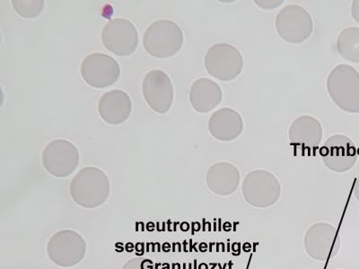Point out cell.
Returning a JSON list of instances; mask_svg holds the SVG:
<instances>
[{"instance_id":"17","label":"cell","mask_w":359,"mask_h":269,"mask_svg":"<svg viewBox=\"0 0 359 269\" xmlns=\"http://www.w3.org/2000/svg\"><path fill=\"white\" fill-rule=\"evenodd\" d=\"M337 50L343 59L359 64V27H348L337 38Z\"/></svg>"},{"instance_id":"1","label":"cell","mask_w":359,"mask_h":269,"mask_svg":"<svg viewBox=\"0 0 359 269\" xmlns=\"http://www.w3.org/2000/svg\"><path fill=\"white\" fill-rule=\"evenodd\" d=\"M330 97L341 110L359 113V72L348 64L333 67L327 78Z\"/></svg>"},{"instance_id":"12","label":"cell","mask_w":359,"mask_h":269,"mask_svg":"<svg viewBox=\"0 0 359 269\" xmlns=\"http://www.w3.org/2000/svg\"><path fill=\"white\" fill-rule=\"evenodd\" d=\"M280 186L271 172L256 170L246 176L243 194L249 201L272 202L280 196Z\"/></svg>"},{"instance_id":"5","label":"cell","mask_w":359,"mask_h":269,"mask_svg":"<svg viewBox=\"0 0 359 269\" xmlns=\"http://www.w3.org/2000/svg\"><path fill=\"white\" fill-rule=\"evenodd\" d=\"M207 72L223 82L238 78L243 69V57L238 49L229 43H217L208 50L204 57Z\"/></svg>"},{"instance_id":"6","label":"cell","mask_w":359,"mask_h":269,"mask_svg":"<svg viewBox=\"0 0 359 269\" xmlns=\"http://www.w3.org/2000/svg\"><path fill=\"white\" fill-rule=\"evenodd\" d=\"M323 162L336 172L351 171L358 162V150L355 143L342 134L329 137L320 150Z\"/></svg>"},{"instance_id":"10","label":"cell","mask_w":359,"mask_h":269,"mask_svg":"<svg viewBox=\"0 0 359 269\" xmlns=\"http://www.w3.org/2000/svg\"><path fill=\"white\" fill-rule=\"evenodd\" d=\"M142 92L149 106L157 113L165 114L174 101V86L168 74L154 69L143 80Z\"/></svg>"},{"instance_id":"16","label":"cell","mask_w":359,"mask_h":269,"mask_svg":"<svg viewBox=\"0 0 359 269\" xmlns=\"http://www.w3.org/2000/svg\"><path fill=\"white\" fill-rule=\"evenodd\" d=\"M240 174L232 163L219 162L208 169V186L210 190L219 194H230L236 191L238 185Z\"/></svg>"},{"instance_id":"15","label":"cell","mask_w":359,"mask_h":269,"mask_svg":"<svg viewBox=\"0 0 359 269\" xmlns=\"http://www.w3.org/2000/svg\"><path fill=\"white\" fill-rule=\"evenodd\" d=\"M222 88L210 78L195 80L191 86L190 102L192 108L198 113H208L219 106L222 102Z\"/></svg>"},{"instance_id":"13","label":"cell","mask_w":359,"mask_h":269,"mask_svg":"<svg viewBox=\"0 0 359 269\" xmlns=\"http://www.w3.org/2000/svg\"><path fill=\"white\" fill-rule=\"evenodd\" d=\"M245 123L241 114L232 108H221L215 111L208 120V130L215 139L230 142L238 139Z\"/></svg>"},{"instance_id":"8","label":"cell","mask_w":359,"mask_h":269,"mask_svg":"<svg viewBox=\"0 0 359 269\" xmlns=\"http://www.w3.org/2000/svg\"><path fill=\"white\" fill-rule=\"evenodd\" d=\"M79 150L74 144L65 139H57L48 144L43 152L45 169L55 177L64 178L72 174L78 167Z\"/></svg>"},{"instance_id":"14","label":"cell","mask_w":359,"mask_h":269,"mask_svg":"<svg viewBox=\"0 0 359 269\" xmlns=\"http://www.w3.org/2000/svg\"><path fill=\"white\" fill-rule=\"evenodd\" d=\"M131 100L129 95L121 90H112L102 95L98 104L99 114L109 124L123 123L131 113Z\"/></svg>"},{"instance_id":"4","label":"cell","mask_w":359,"mask_h":269,"mask_svg":"<svg viewBox=\"0 0 359 269\" xmlns=\"http://www.w3.org/2000/svg\"><path fill=\"white\" fill-rule=\"evenodd\" d=\"M275 28L281 39L286 43H302L313 34L312 15L302 6L287 5L278 13Z\"/></svg>"},{"instance_id":"7","label":"cell","mask_w":359,"mask_h":269,"mask_svg":"<svg viewBox=\"0 0 359 269\" xmlns=\"http://www.w3.org/2000/svg\"><path fill=\"white\" fill-rule=\"evenodd\" d=\"M102 41L104 47L115 55L130 56L139 45V33L130 21L116 18L109 22L102 29Z\"/></svg>"},{"instance_id":"21","label":"cell","mask_w":359,"mask_h":269,"mask_svg":"<svg viewBox=\"0 0 359 269\" xmlns=\"http://www.w3.org/2000/svg\"><path fill=\"white\" fill-rule=\"evenodd\" d=\"M354 194L357 200L359 201V176L355 181V187H354Z\"/></svg>"},{"instance_id":"3","label":"cell","mask_w":359,"mask_h":269,"mask_svg":"<svg viewBox=\"0 0 359 269\" xmlns=\"http://www.w3.org/2000/svg\"><path fill=\"white\" fill-rule=\"evenodd\" d=\"M110 184L107 176L95 167L82 169L70 184V193L83 207H97L107 200Z\"/></svg>"},{"instance_id":"9","label":"cell","mask_w":359,"mask_h":269,"mask_svg":"<svg viewBox=\"0 0 359 269\" xmlns=\"http://www.w3.org/2000/svg\"><path fill=\"white\" fill-rule=\"evenodd\" d=\"M83 79L95 88H105L117 81L121 75L118 63L104 53H93L85 57L81 65Z\"/></svg>"},{"instance_id":"2","label":"cell","mask_w":359,"mask_h":269,"mask_svg":"<svg viewBox=\"0 0 359 269\" xmlns=\"http://www.w3.org/2000/svg\"><path fill=\"white\" fill-rule=\"evenodd\" d=\"M144 48L149 55L156 57L175 56L184 45V34L176 22L171 20L154 22L143 36Z\"/></svg>"},{"instance_id":"19","label":"cell","mask_w":359,"mask_h":269,"mask_svg":"<svg viewBox=\"0 0 359 269\" xmlns=\"http://www.w3.org/2000/svg\"><path fill=\"white\" fill-rule=\"evenodd\" d=\"M283 0H280V1H275V0H272V1H258V0H256L255 4L264 9H273L283 4Z\"/></svg>"},{"instance_id":"20","label":"cell","mask_w":359,"mask_h":269,"mask_svg":"<svg viewBox=\"0 0 359 269\" xmlns=\"http://www.w3.org/2000/svg\"><path fill=\"white\" fill-rule=\"evenodd\" d=\"M351 15L354 20L359 24V0H354L352 2Z\"/></svg>"},{"instance_id":"18","label":"cell","mask_w":359,"mask_h":269,"mask_svg":"<svg viewBox=\"0 0 359 269\" xmlns=\"http://www.w3.org/2000/svg\"><path fill=\"white\" fill-rule=\"evenodd\" d=\"M15 11L22 17L31 18L37 17L43 8V1H13Z\"/></svg>"},{"instance_id":"11","label":"cell","mask_w":359,"mask_h":269,"mask_svg":"<svg viewBox=\"0 0 359 269\" xmlns=\"http://www.w3.org/2000/svg\"><path fill=\"white\" fill-rule=\"evenodd\" d=\"M323 137L322 124L311 115L297 117L288 130V139L294 149L303 153H313Z\"/></svg>"}]
</instances>
